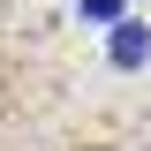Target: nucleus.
I'll return each instance as SVG.
<instances>
[{"instance_id":"obj_1","label":"nucleus","mask_w":151,"mask_h":151,"mask_svg":"<svg viewBox=\"0 0 151 151\" xmlns=\"http://www.w3.org/2000/svg\"><path fill=\"white\" fill-rule=\"evenodd\" d=\"M144 53H151L144 23H113V68H144Z\"/></svg>"},{"instance_id":"obj_2","label":"nucleus","mask_w":151,"mask_h":151,"mask_svg":"<svg viewBox=\"0 0 151 151\" xmlns=\"http://www.w3.org/2000/svg\"><path fill=\"white\" fill-rule=\"evenodd\" d=\"M113 8H121V0H83V15H91V23H113Z\"/></svg>"}]
</instances>
